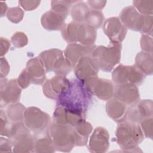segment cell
I'll list each match as a JSON object with an SVG mask.
<instances>
[{
	"label": "cell",
	"instance_id": "9a60e30c",
	"mask_svg": "<svg viewBox=\"0 0 153 153\" xmlns=\"http://www.w3.org/2000/svg\"><path fill=\"white\" fill-rule=\"evenodd\" d=\"M70 81L66 76H54L47 80L42 87L44 94L48 98L57 100L65 90L68 87Z\"/></svg>",
	"mask_w": 153,
	"mask_h": 153
},
{
	"label": "cell",
	"instance_id": "60d3db41",
	"mask_svg": "<svg viewBox=\"0 0 153 153\" xmlns=\"http://www.w3.org/2000/svg\"><path fill=\"white\" fill-rule=\"evenodd\" d=\"M0 8H1V17H2L4 16V14L6 13L7 11H8V7L5 2H4L2 1L0 2Z\"/></svg>",
	"mask_w": 153,
	"mask_h": 153
},
{
	"label": "cell",
	"instance_id": "ac0fdd59",
	"mask_svg": "<svg viewBox=\"0 0 153 153\" xmlns=\"http://www.w3.org/2000/svg\"><path fill=\"white\" fill-rule=\"evenodd\" d=\"M22 71L26 75L30 84H42L46 79V71L38 57L29 60L26 68Z\"/></svg>",
	"mask_w": 153,
	"mask_h": 153
},
{
	"label": "cell",
	"instance_id": "836d02e7",
	"mask_svg": "<svg viewBox=\"0 0 153 153\" xmlns=\"http://www.w3.org/2000/svg\"><path fill=\"white\" fill-rule=\"evenodd\" d=\"M11 41L15 47L21 48L27 44V37L25 33L17 32L13 35Z\"/></svg>",
	"mask_w": 153,
	"mask_h": 153
},
{
	"label": "cell",
	"instance_id": "4fadbf2b",
	"mask_svg": "<svg viewBox=\"0 0 153 153\" xmlns=\"http://www.w3.org/2000/svg\"><path fill=\"white\" fill-rule=\"evenodd\" d=\"M103 30L113 44H121L127 32V29L117 17L107 19L103 24Z\"/></svg>",
	"mask_w": 153,
	"mask_h": 153
},
{
	"label": "cell",
	"instance_id": "f35d334b",
	"mask_svg": "<svg viewBox=\"0 0 153 153\" xmlns=\"http://www.w3.org/2000/svg\"><path fill=\"white\" fill-rule=\"evenodd\" d=\"M106 1H88L87 4L92 10H100L106 5Z\"/></svg>",
	"mask_w": 153,
	"mask_h": 153
},
{
	"label": "cell",
	"instance_id": "d590c367",
	"mask_svg": "<svg viewBox=\"0 0 153 153\" xmlns=\"http://www.w3.org/2000/svg\"><path fill=\"white\" fill-rule=\"evenodd\" d=\"M140 46L142 51L152 53V36L143 34L140 39Z\"/></svg>",
	"mask_w": 153,
	"mask_h": 153
},
{
	"label": "cell",
	"instance_id": "ab89813d",
	"mask_svg": "<svg viewBox=\"0 0 153 153\" xmlns=\"http://www.w3.org/2000/svg\"><path fill=\"white\" fill-rule=\"evenodd\" d=\"M1 57H2V56L7 53L8 51L9 47L10 46V42L8 39L5 38H1Z\"/></svg>",
	"mask_w": 153,
	"mask_h": 153
},
{
	"label": "cell",
	"instance_id": "9c48e42d",
	"mask_svg": "<svg viewBox=\"0 0 153 153\" xmlns=\"http://www.w3.org/2000/svg\"><path fill=\"white\" fill-rule=\"evenodd\" d=\"M83 84L91 95L102 100L108 101L114 96V85L109 79L95 76L85 81Z\"/></svg>",
	"mask_w": 153,
	"mask_h": 153
},
{
	"label": "cell",
	"instance_id": "1f68e13d",
	"mask_svg": "<svg viewBox=\"0 0 153 153\" xmlns=\"http://www.w3.org/2000/svg\"><path fill=\"white\" fill-rule=\"evenodd\" d=\"M24 16V11L19 7L10 8L7 13V17L8 19L13 23H18L20 22Z\"/></svg>",
	"mask_w": 153,
	"mask_h": 153
},
{
	"label": "cell",
	"instance_id": "8fae6325",
	"mask_svg": "<svg viewBox=\"0 0 153 153\" xmlns=\"http://www.w3.org/2000/svg\"><path fill=\"white\" fill-rule=\"evenodd\" d=\"M22 88L19 85L16 79L8 81L6 78H1L0 90L1 108L8 104L17 102L20 98Z\"/></svg>",
	"mask_w": 153,
	"mask_h": 153
},
{
	"label": "cell",
	"instance_id": "484cf974",
	"mask_svg": "<svg viewBox=\"0 0 153 153\" xmlns=\"http://www.w3.org/2000/svg\"><path fill=\"white\" fill-rule=\"evenodd\" d=\"M145 75H151L153 72V61L152 53L141 51L135 58L134 65Z\"/></svg>",
	"mask_w": 153,
	"mask_h": 153
},
{
	"label": "cell",
	"instance_id": "2e32d148",
	"mask_svg": "<svg viewBox=\"0 0 153 153\" xmlns=\"http://www.w3.org/2000/svg\"><path fill=\"white\" fill-rule=\"evenodd\" d=\"M85 119V114L75 112L61 106H57L53 114L54 123L73 127Z\"/></svg>",
	"mask_w": 153,
	"mask_h": 153
},
{
	"label": "cell",
	"instance_id": "277c9868",
	"mask_svg": "<svg viewBox=\"0 0 153 153\" xmlns=\"http://www.w3.org/2000/svg\"><path fill=\"white\" fill-rule=\"evenodd\" d=\"M38 58L46 72H53L58 75H67L73 68L66 59L63 52L57 48H51L41 52Z\"/></svg>",
	"mask_w": 153,
	"mask_h": 153
},
{
	"label": "cell",
	"instance_id": "d4e9b609",
	"mask_svg": "<svg viewBox=\"0 0 153 153\" xmlns=\"http://www.w3.org/2000/svg\"><path fill=\"white\" fill-rule=\"evenodd\" d=\"M35 152H54L56 148L48 133V129L42 133L35 134Z\"/></svg>",
	"mask_w": 153,
	"mask_h": 153
},
{
	"label": "cell",
	"instance_id": "4316f807",
	"mask_svg": "<svg viewBox=\"0 0 153 153\" xmlns=\"http://www.w3.org/2000/svg\"><path fill=\"white\" fill-rule=\"evenodd\" d=\"M90 10L87 4L82 1H77L71 8V14L74 22L84 23L86 13Z\"/></svg>",
	"mask_w": 153,
	"mask_h": 153
},
{
	"label": "cell",
	"instance_id": "30bf717a",
	"mask_svg": "<svg viewBox=\"0 0 153 153\" xmlns=\"http://www.w3.org/2000/svg\"><path fill=\"white\" fill-rule=\"evenodd\" d=\"M146 16L139 13L133 6L124 7L120 13L119 19L123 25L127 28L142 33Z\"/></svg>",
	"mask_w": 153,
	"mask_h": 153
},
{
	"label": "cell",
	"instance_id": "e0dca14e",
	"mask_svg": "<svg viewBox=\"0 0 153 153\" xmlns=\"http://www.w3.org/2000/svg\"><path fill=\"white\" fill-rule=\"evenodd\" d=\"M114 96L126 105H131L140 100V95L137 85L132 84H116L114 87Z\"/></svg>",
	"mask_w": 153,
	"mask_h": 153
},
{
	"label": "cell",
	"instance_id": "74e56055",
	"mask_svg": "<svg viewBox=\"0 0 153 153\" xmlns=\"http://www.w3.org/2000/svg\"><path fill=\"white\" fill-rule=\"evenodd\" d=\"M13 145L9 139L1 137L0 140V152H11Z\"/></svg>",
	"mask_w": 153,
	"mask_h": 153
},
{
	"label": "cell",
	"instance_id": "7a4b0ae2",
	"mask_svg": "<svg viewBox=\"0 0 153 153\" xmlns=\"http://www.w3.org/2000/svg\"><path fill=\"white\" fill-rule=\"evenodd\" d=\"M115 136L118 145L122 149L127 151L137 148L144 139L139 124L128 120L119 123Z\"/></svg>",
	"mask_w": 153,
	"mask_h": 153
},
{
	"label": "cell",
	"instance_id": "6da1fadb",
	"mask_svg": "<svg viewBox=\"0 0 153 153\" xmlns=\"http://www.w3.org/2000/svg\"><path fill=\"white\" fill-rule=\"evenodd\" d=\"M91 100V94L85 89L83 82L73 79L70 81L68 87L56 100V105L85 114Z\"/></svg>",
	"mask_w": 153,
	"mask_h": 153
},
{
	"label": "cell",
	"instance_id": "d6986e66",
	"mask_svg": "<svg viewBox=\"0 0 153 153\" xmlns=\"http://www.w3.org/2000/svg\"><path fill=\"white\" fill-rule=\"evenodd\" d=\"M109 135L106 129L103 127H98L92 133L88 149L91 152H105L109 146Z\"/></svg>",
	"mask_w": 153,
	"mask_h": 153
},
{
	"label": "cell",
	"instance_id": "ffe728a7",
	"mask_svg": "<svg viewBox=\"0 0 153 153\" xmlns=\"http://www.w3.org/2000/svg\"><path fill=\"white\" fill-rule=\"evenodd\" d=\"M96 45H84L77 43L69 44L63 53L66 59L74 68L78 60L82 57L91 56Z\"/></svg>",
	"mask_w": 153,
	"mask_h": 153
},
{
	"label": "cell",
	"instance_id": "3957f363",
	"mask_svg": "<svg viewBox=\"0 0 153 153\" xmlns=\"http://www.w3.org/2000/svg\"><path fill=\"white\" fill-rule=\"evenodd\" d=\"M121 44H109L108 46L99 45L93 50L91 57L99 69L110 72L120 63L121 59Z\"/></svg>",
	"mask_w": 153,
	"mask_h": 153
},
{
	"label": "cell",
	"instance_id": "4dcf8cb0",
	"mask_svg": "<svg viewBox=\"0 0 153 153\" xmlns=\"http://www.w3.org/2000/svg\"><path fill=\"white\" fill-rule=\"evenodd\" d=\"M133 6L137 11L143 16H152L153 13V1L142 0L133 1Z\"/></svg>",
	"mask_w": 153,
	"mask_h": 153
},
{
	"label": "cell",
	"instance_id": "7c38bea8",
	"mask_svg": "<svg viewBox=\"0 0 153 153\" xmlns=\"http://www.w3.org/2000/svg\"><path fill=\"white\" fill-rule=\"evenodd\" d=\"M152 110L151 100H139L127 108L126 120L139 124L145 118L152 117Z\"/></svg>",
	"mask_w": 153,
	"mask_h": 153
},
{
	"label": "cell",
	"instance_id": "7402d4cb",
	"mask_svg": "<svg viewBox=\"0 0 153 153\" xmlns=\"http://www.w3.org/2000/svg\"><path fill=\"white\" fill-rule=\"evenodd\" d=\"M65 17L51 10L42 16L41 23L42 27L46 30H62L65 25Z\"/></svg>",
	"mask_w": 153,
	"mask_h": 153
},
{
	"label": "cell",
	"instance_id": "52a82bcc",
	"mask_svg": "<svg viewBox=\"0 0 153 153\" xmlns=\"http://www.w3.org/2000/svg\"><path fill=\"white\" fill-rule=\"evenodd\" d=\"M23 122L30 131L38 134L48 128L51 124V118L49 114L40 109L30 106L26 108Z\"/></svg>",
	"mask_w": 153,
	"mask_h": 153
},
{
	"label": "cell",
	"instance_id": "f546056e",
	"mask_svg": "<svg viewBox=\"0 0 153 153\" xmlns=\"http://www.w3.org/2000/svg\"><path fill=\"white\" fill-rule=\"evenodd\" d=\"M78 1H51V10L54 11L66 18L68 17L71 5L76 3Z\"/></svg>",
	"mask_w": 153,
	"mask_h": 153
},
{
	"label": "cell",
	"instance_id": "8d00e7d4",
	"mask_svg": "<svg viewBox=\"0 0 153 153\" xmlns=\"http://www.w3.org/2000/svg\"><path fill=\"white\" fill-rule=\"evenodd\" d=\"M41 1H19V4L26 11H32L36 8Z\"/></svg>",
	"mask_w": 153,
	"mask_h": 153
},
{
	"label": "cell",
	"instance_id": "ba28073f",
	"mask_svg": "<svg viewBox=\"0 0 153 153\" xmlns=\"http://www.w3.org/2000/svg\"><path fill=\"white\" fill-rule=\"evenodd\" d=\"M145 75L134 65L130 66L120 64L112 73V79L116 84H132L136 85L141 84Z\"/></svg>",
	"mask_w": 153,
	"mask_h": 153
},
{
	"label": "cell",
	"instance_id": "83f0119b",
	"mask_svg": "<svg viewBox=\"0 0 153 153\" xmlns=\"http://www.w3.org/2000/svg\"><path fill=\"white\" fill-rule=\"evenodd\" d=\"M25 109V106L20 103L11 104L7 111V115L8 120L13 123L23 122Z\"/></svg>",
	"mask_w": 153,
	"mask_h": 153
},
{
	"label": "cell",
	"instance_id": "d6a6232c",
	"mask_svg": "<svg viewBox=\"0 0 153 153\" xmlns=\"http://www.w3.org/2000/svg\"><path fill=\"white\" fill-rule=\"evenodd\" d=\"M153 118L152 117L147 118L143 120L140 123V128L143 136L152 139L153 133Z\"/></svg>",
	"mask_w": 153,
	"mask_h": 153
},
{
	"label": "cell",
	"instance_id": "44dd1931",
	"mask_svg": "<svg viewBox=\"0 0 153 153\" xmlns=\"http://www.w3.org/2000/svg\"><path fill=\"white\" fill-rule=\"evenodd\" d=\"M127 109V105L115 97L108 100L106 105L108 115L117 123L126 120Z\"/></svg>",
	"mask_w": 153,
	"mask_h": 153
},
{
	"label": "cell",
	"instance_id": "8992f818",
	"mask_svg": "<svg viewBox=\"0 0 153 153\" xmlns=\"http://www.w3.org/2000/svg\"><path fill=\"white\" fill-rule=\"evenodd\" d=\"M48 133L56 150L61 152H70L75 145L73 127L53 122L48 128Z\"/></svg>",
	"mask_w": 153,
	"mask_h": 153
},
{
	"label": "cell",
	"instance_id": "5b68a950",
	"mask_svg": "<svg viewBox=\"0 0 153 153\" xmlns=\"http://www.w3.org/2000/svg\"><path fill=\"white\" fill-rule=\"evenodd\" d=\"M8 138L11 142L13 152L25 153L35 151V137L23 122L12 124Z\"/></svg>",
	"mask_w": 153,
	"mask_h": 153
},
{
	"label": "cell",
	"instance_id": "5bb4252c",
	"mask_svg": "<svg viewBox=\"0 0 153 153\" xmlns=\"http://www.w3.org/2000/svg\"><path fill=\"white\" fill-rule=\"evenodd\" d=\"M77 79L81 82L97 76L99 68L91 56L81 57L74 68Z\"/></svg>",
	"mask_w": 153,
	"mask_h": 153
},
{
	"label": "cell",
	"instance_id": "cb8c5ba5",
	"mask_svg": "<svg viewBox=\"0 0 153 153\" xmlns=\"http://www.w3.org/2000/svg\"><path fill=\"white\" fill-rule=\"evenodd\" d=\"M96 36L97 33L95 29L85 23H79L76 35L77 42L87 46L93 45L96 39Z\"/></svg>",
	"mask_w": 153,
	"mask_h": 153
},
{
	"label": "cell",
	"instance_id": "603a6c76",
	"mask_svg": "<svg viewBox=\"0 0 153 153\" xmlns=\"http://www.w3.org/2000/svg\"><path fill=\"white\" fill-rule=\"evenodd\" d=\"M93 130L91 124L85 120L74 127L75 145L79 146L86 145L88 137Z\"/></svg>",
	"mask_w": 153,
	"mask_h": 153
},
{
	"label": "cell",
	"instance_id": "e575fe53",
	"mask_svg": "<svg viewBox=\"0 0 153 153\" xmlns=\"http://www.w3.org/2000/svg\"><path fill=\"white\" fill-rule=\"evenodd\" d=\"M0 129H1V134L2 136H7L8 137L10 131V127L8 126V117L5 113L3 111V110H1L0 112Z\"/></svg>",
	"mask_w": 153,
	"mask_h": 153
},
{
	"label": "cell",
	"instance_id": "f1b7e54d",
	"mask_svg": "<svg viewBox=\"0 0 153 153\" xmlns=\"http://www.w3.org/2000/svg\"><path fill=\"white\" fill-rule=\"evenodd\" d=\"M104 16L100 10L90 9L85 14L84 23L94 29H99L101 27Z\"/></svg>",
	"mask_w": 153,
	"mask_h": 153
}]
</instances>
